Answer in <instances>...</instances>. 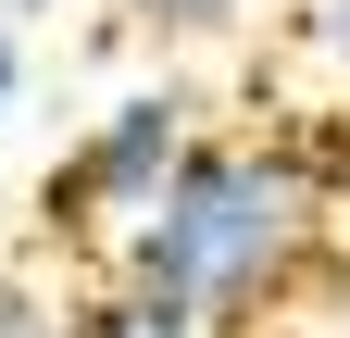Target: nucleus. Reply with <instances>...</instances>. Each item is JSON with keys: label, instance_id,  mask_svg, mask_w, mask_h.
Returning a JSON list of instances; mask_svg holds the SVG:
<instances>
[{"label": "nucleus", "instance_id": "nucleus-1", "mask_svg": "<svg viewBox=\"0 0 350 338\" xmlns=\"http://www.w3.org/2000/svg\"><path fill=\"white\" fill-rule=\"evenodd\" d=\"M325 176L300 138H262V125H200L175 151V176L138 226L113 238V276L150 288V301L200 313L213 338H250L262 313H288V288L325 263Z\"/></svg>", "mask_w": 350, "mask_h": 338}, {"label": "nucleus", "instance_id": "nucleus-2", "mask_svg": "<svg viewBox=\"0 0 350 338\" xmlns=\"http://www.w3.org/2000/svg\"><path fill=\"white\" fill-rule=\"evenodd\" d=\"M200 138V101L175 88H113L100 113L75 125V151L51 163V176H38V226L51 238H125L163 200V176H175V151Z\"/></svg>", "mask_w": 350, "mask_h": 338}, {"label": "nucleus", "instance_id": "nucleus-3", "mask_svg": "<svg viewBox=\"0 0 350 338\" xmlns=\"http://www.w3.org/2000/svg\"><path fill=\"white\" fill-rule=\"evenodd\" d=\"M63 338H213V326H200V313H175V301H150V288H125V276H113V288H88V301L63 313Z\"/></svg>", "mask_w": 350, "mask_h": 338}, {"label": "nucleus", "instance_id": "nucleus-4", "mask_svg": "<svg viewBox=\"0 0 350 338\" xmlns=\"http://www.w3.org/2000/svg\"><path fill=\"white\" fill-rule=\"evenodd\" d=\"M125 25H150V38H226L250 0H113Z\"/></svg>", "mask_w": 350, "mask_h": 338}, {"label": "nucleus", "instance_id": "nucleus-5", "mask_svg": "<svg viewBox=\"0 0 350 338\" xmlns=\"http://www.w3.org/2000/svg\"><path fill=\"white\" fill-rule=\"evenodd\" d=\"M75 301H51V288H25V276H0V338H63Z\"/></svg>", "mask_w": 350, "mask_h": 338}, {"label": "nucleus", "instance_id": "nucleus-6", "mask_svg": "<svg viewBox=\"0 0 350 338\" xmlns=\"http://www.w3.org/2000/svg\"><path fill=\"white\" fill-rule=\"evenodd\" d=\"M300 25H313V51L350 75V0H313V13H300Z\"/></svg>", "mask_w": 350, "mask_h": 338}, {"label": "nucleus", "instance_id": "nucleus-7", "mask_svg": "<svg viewBox=\"0 0 350 338\" xmlns=\"http://www.w3.org/2000/svg\"><path fill=\"white\" fill-rule=\"evenodd\" d=\"M13 101H25V25L0 13V125H13Z\"/></svg>", "mask_w": 350, "mask_h": 338}, {"label": "nucleus", "instance_id": "nucleus-8", "mask_svg": "<svg viewBox=\"0 0 350 338\" xmlns=\"http://www.w3.org/2000/svg\"><path fill=\"white\" fill-rule=\"evenodd\" d=\"M0 13H13V25H25V13H51V0H0Z\"/></svg>", "mask_w": 350, "mask_h": 338}]
</instances>
